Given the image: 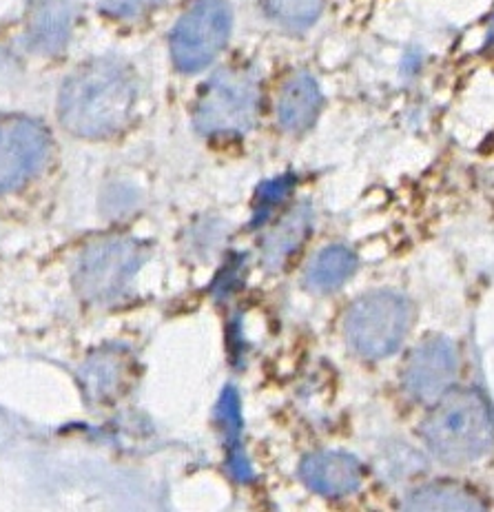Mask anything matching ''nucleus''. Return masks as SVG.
<instances>
[{
	"label": "nucleus",
	"mask_w": 494,
	"mask_h": 512,
	"mask_svg": "<svg viewBox=\"0 0 494 512\" xmlns=\"http://www.w3.org/2000/svg\"><path fill=\"white\" fill-rule=\"evenodd\" d=\"M136 105V80L127 65L100 58L78 67L60 91L63 127L80 138H107L129 122Z\"/></svg>",
	"instance_id": "f257e3e1"
},
{
	"label": "nucleus",
	"mask_w": 494,
	"mask_h": 512,
	"mask_svg": "<svg viewBox=\"0 0 494 512\" xmlns=\"http://www.w3.org/2000/svg\"><path fill=\"white\" fill-rule=\"evenodd\" d=\"M428 448L446 464H470L492 448V413L479 391H446L421 426Z\"/></svg>",
	"instance_id": "f03ea898"
},
{
	"label": "nucleus",
	"mask_w": 494,
	"mask_h": 512,
	"mask_svg": "<svg viewBox=\"0 0 494 512\" xmlns=\"http://www.w3.org/2000/svg\"><path fill=\"white\" fill-rule=\"evenodd\" d=\"M413 322V304L397 293H368L346 313L344 331L353 351L368 360L395 353Z\"/></svg>",
	"instance_id": "7ed1b4c3"
},
{
	"label": "nucleus",
	"mask_w": 494,
	"mask_h": 512,
	"mask_svg": "<svg viewBox=\"0 0 494 512\" xmlns=\"http://www.w3.org/2000/svg\"><path fill=\"white\" fill-rule=\"evenodd\" d=\"M260 87L251 71L222 69L202 89L195 107V127L204 136H240L257 118Z\"/></svg>",
	"instance_id": "20e7f679"
},
{
	"label": "nucleus",
	"mask_w": 494,
	"mask_h": 512,
	"mask_svg": "<svg viewBox=\"0 0 494 512\" xmlns=\"http://www.w3.org/2000/svg\"><path fill=\"white\" fill-rule=\"evenodd\" d=\"M144 262H147V249L136 240H100L80 255L76 289L91 302H109L125 293L127 284Z\"/></svg>",
	"instance_id": "39448f33"
},
{
	"label": "nucleus",
	"mask_w": 494,
	"mask_h": 512,
	"mask_svg": "<svg viewBox=\"0 0 494 512\" xmlns=\"http://www.w3.org/2000/svg\"><path fill=\"white\" fill-rule=\"evenodd\" d=\"M233 25L222 0H200L184 14L171 34L173 63L182 71H200L224 49Z\"/></svg>",
	"instance_id": "423d86ee"
},
{
	"label": "nucleus",
	"mask_w": 494,
	"mask_h": 512,
	"mask_svg": "<svg viewBox=\"0 0 494 512\" xmlns=\"http://www.w3.org/2000/svg\"><path fill=\"white\" fill-rule=\"evenodd\" d=\"M49 156L45 127L32 118H0V196L23 187Z\"/></svg>",
	"instance_id": "0eeeda50"
},
{
	"label": "nucleus",
	"mask_w": 494,
	"mask_h": 512,
	"mask_svg": "<svg viewBox=\"0 0 494 512\" xmlns=\"http://www.w3.org/2000/svg\"><path fill=\"white\" fill-rule=\"evenodd\" d=\"M457 375V351L446 337H430L408 355L401 384L417 402H437Z\"/></svg>",
	"instance_id": "6e6552de"
},
{
	"label": "nucleus",
	"mask_w": 494,
	"mask_h": 512,
	"mask_svg": "<svg viewBox=\"0 0 494 512\" xmlns=\"http://www.w3.org/2000/svg\"><path fill=\"white\" fill-rule=\"evenodd\" d=\"M300 477L317 495L344 497L359 488L362 466L346 453H313L302 462Z\"/></svg>",
	"instance_id": "1a4fd4ad"
},
{
	"label": "nucleus",
	"mask_w": 494,
	"mask_h": 512,
	"mask_svg": "<svg viewBox=\"0 0 494 512\" xmlns=\"http://www.w3.org/2000/svg\"><path fill=\"white\" fill-rule=\"evenodd\" d=\"M322 109V94L308 74H297L282 87L277 98V120L286 131H304Z\"/></svg>",
	"instance_id": "9d476101"
},
{
	"label": "nucleus",
	"mask_w": 494,
	"mask_h": 512,
	"mask_svg": "<svg viewBox=\"0 0 494 512\" xmlns=\"http://www.w3.org/2000/svg\"><path fill=\"white\" fill-rule=\"evenodd\" d=\"M71 9L67 0H36L29 36L40 51L63 49L69 38Z\"/></svg>",
	"instance_id": "9b49d317"
},
{
	"label": "nucleus",
	"mask_w": 494,
	"mask_h": 512,
	"mask_svg": "<svg viewBox=\"0 0 494 512\" xmlns=\"http://www.w3.org/2000/svg\"><path fill=\"white\" fill-rule=\"evenodd\" d=\"M308 229H311V209L297 207L295 211H291L288 218H284L269 235H266L262 247L264 264L269 266V269H280L288 255L304 242Z\"/></svg>",
	"instance_id": "f8f14e48"
},
{
	"label": "nucleus",
	"mask_w": 494,
	"mask_h": 512,
	"mask_svg": "<svg viewBox=\"0 0 494 512\" xmlns=\"http://www.w3.org/2000/svg\"><path fill=\"white\" fill-rule=\"evenodd\" d=\"M355 266L357 258L353 251H348L346 247H326L308 264L306 286L317 293L333 291L351 278Z\"/></svg>",
	"instance_id": "ddd939ff"
},
{
	"label": "nucleus",
	"mask_w": 494,
	"mask_h": 512,
	"mask_svg": "<svg viewBox=\"0 0 494 512\" xmlns=\"http://www.w3.org/2000/svg\"><path fill=\"white\" fill-rule=\"evenodd\" d=\"M408 510H481V501L466 488L432 484L406 499Z\"/></svg>",
	"instance_id": "4468645a"
},
{
	"label": "nucleus",
	"mask_w": 494,
	"mask_h": 512,
	"mask_svg": "<svg viewBox=\"0 0 494 512\" xmlns=\"http://www.w3.org/2000/svg\"><path fill=\"white\" fill-rule=\"evenodd\" d=\"M322 5L324 0H269L266 9L280 25L288 29H304L315 23Z\"/></svg>",
	"instance_id": "2eb2a0df"
},
{
	"label": "nucleus",
	"mask_w": 494,
	"mask_h": 512,
	"mask_svg": "<svg viewBox=\"0 0 494 512\" xmlns=\"http://www.w3.org/2000/svg\"><path fill=\"white\" fill-rule=\"evenodd\" d=\"M215 419L224 428L226 442H229V455L240 450V430H242V417H240V399L238 391L233 386H226L224 393L215 408Z\"/></svg>",
	"instance_id": "dca6fc26"
},
{
	"label": "nucleus",
	"mask_w": 494,
	"mask_h": 512,
	"mask_svg": "<svg viewBox=\"0 0 494 512\" xmlns=\"http://www.w3.org/2000/svg\"><path fill=\"white\" fill-rule=\"evenodd\" d=\"M293 189V178L291 176H284V178H277L266 182L257 191V215H255V224H260V220L264 218L269 209L273 207L275 202H280L282 198H286L288 193Z\"/></svg>",
	"instance_id": "f3484780"
},
{
	"label": "nucleus",
	"mask_w": 494,
	"mask_h": 512,
	"mask_svg": "<svg viewBox=\"0 0 494 512\" xmlns=\"http://www.w3.org/2000/svg\"><path fill=\"white\" fill-rule=\"evenodd\" d=\"M87 377H85V384L91 386V393L98 395V393H107L111 386H116L120 380V371H118V362H113V357H109L102 362H94V364H87Z\"/></svg>",
	"instance_id": "a211bd4d"
},
{
	"label": "nucleus",
	"mask_w": 494,
	"mask_h": 512,
	"mask_svg": "<svg viewBox=\"0 0 494 512\" xmlns=\"http://www.w3.org/2000/svg\"><path fill=\"white\" fill-rule=\"evenodd\" d=\"M160 3L162 0H98L102 12L113 18H138Z\"/></svg>",
	"instance_id": "6ab92c4d"
}]
</instances>
